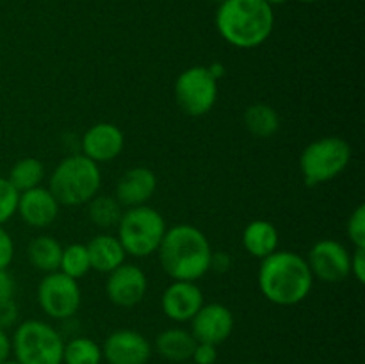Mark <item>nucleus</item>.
Here are the masks:
<instances>
[{"label":"nucleus","mask_w":365,"mask_h":364,"mask_svg":"<svg viewBox=\"0 0 365 364\" xmlns=\"http://www.w3.org/2000/svg\"><path fill=\"white\" fill-rule=\"evenodd\" d=\"M63 335L46 321H24L11 338V353L18 364H63Z\"/></svg>","instance_id":"6"},{"label":"nucleus","mask_w":365,"mask_h":364,"mask_svg":"<svg viewBox=\"0 0 365 364\" xmlns=\"http://www.w3.org/2000/svg\"><path fill=\"white\" fill-rule=\"evenodd\" d=\"M191 359L195 360V364H216L217 346L209 343H196Z\"/></svg>","instance_id":"30"},{"label":"nucleus","mask_w":365,"mask_h":364,"mask_svg":"<svg viewBox=\"0 0 365 364\" xmlns=\"http://www.w3.org/2000/svg\"><path fill=\"white\" fill-rule=\"evenodd\" d=\"M242 121L246 131L259 139H269L280 131V116L269 103H253L246 107Z\"/></svg>","instance_id":"22"},{"label":"nucleus","mask_w":365,"mask_h":364,"mask_svg":"<svg viewBox=\"0 0 365 364\" xmlns=\"http://www.w3.org/2000/svg\"><path fill=\"white\" fill-rule=\"evenodd\" d=\"M4 364H18V363H16V360H6Z\"/></svg>","instance_id":"39"},{"label":"nucleus","mask_w":365,"mask_h":364,"mask_svg":"<svg viewBox=\"0 0 365 364\" xmlns=\"http://www.w3.org/2000/svg\"><path fill=\"white\" fill-rule=\"evenodd\" d=\"M14 259V241L9 232L0 225V271H7Z\"/></svg>","instance_id":"29"},{"label":"nucleus","mask_w":365,"mask_h":364,"mask_svg":"<svg viewBox=\"0 0 365 364\" xmlns=\"http://www.w3.org/2000/svg\"><path fill=\"white\" fill-rule=\"evenodd\" d=\"M298 2H302V4H314V2H317V0H298Z\"/></svg>","instance_id":"38"},{"label":"nucleus","mask_w":365,"mask_h":364,"mask_svg":"<svg viewBox=\"0 0 365 364\" xmlns=\"http://www.w3.org/2000/svg\"><path fill=\"white\" fill-rule=\"evenodd\" d=\"M349 261L351 253L335 239H321L314 243L307 257L314 278H319L327 284H339L349 277Z\"/></svg>","instance_id":"10"},{"label":"nucleus","mask_w":365,"mask_h":364,"mask_svg":"<svg viewBox=\"0 0 365 364\" xmlns=\"http://www.w3.org/2000/svg\"><path fill=\"white\" fill-rule=\"evenodd\" d=\"M264 2L269 4L271 7H274V6H282V4H285V2H287V0H264Z\"/></svg>","instance_id":"37"},{"label":"nucleus","mask_w":365,"mask_h":364,"mask_svg":"<svg viewBox=\"0 0 365 364\" xmlns=\"http://www.w3.org/2000/svg\"><path fill=\"white\" fill-rule=\"evenodd\" d=\"M123 214V206L114 196L96 195L88 202V218L100 228L116 227Z\"/></svg>","instance_id":"24"},{"label":"nucleus","mask_w":365,"mask_h":364,"mask_svg":"<svg viewBox=\"0 0 365 364\" xmlns=\"http://www.w3.org/2000/svg\"><path fill=\"white\" fill-rule=\"evenodd\" d=\"M346 232H348V238L351 239V243L355 245V248H365V206L355 207L351 214L348 218V225H346Z\"/></svg>","instance_id":"28"},{"label":"nucleus","mask_w":365,"mask_h":364,"mask_svg":"<svg viewBox=\"0 0 365 364\" xmlns=\"http://www.w3.org/2000/svg\"><path fill=\"white\" fill-rule=\"evenodd\" d=\"M228 45L250 50L264 45L274 29V11L264 0H223L214 18Z\"/></svg>","instance_id":"3"},{"label":"nucleus","mask_w":365,"mask_h":364,"mask_svg":"<svg viewBox=\"0 0 365 364\" xmlns=\"http://www.w3.org/2000/svg\"><path fill=\"white\" fill-rule=\"evenodd\" d=\"M43 177H45V166L41 161L36 157H24L13 164L7 181L18 193H24L41 186Z\"/></svg>","instance_id":"23"},{"label":"nucleus","mask_w":365,"mask_h":364,"mask_svg":"<svg viewBox=\"0 0 365 364\" xmlns=\"http://www.w3.org/2000/svg\"><path fill=\"white\" fill-rule=\"evenodd\" d=\"M232 266V259L227 252H212L210 257V271L216 273H227Z\"/></svg>","instance_id":"33"},{"label":"nucleus","mask_w":365,"mask_h":364,"mask_svg":"<svg viewBox=\"0 0 365 364\" xmlns=\"http://www.w3.org/2000/svg\"><path fill=\"white\" fill-rule=\"evenodd\" d=\"M20 193L11 186L7 177H0V225L7 223L16 214Z\"/></svg>","instance_id":"27"},{"label":"nucleus","mask_w":365,"mask_h":364,"mask_svg":"<svg viewBox=\"0 0 365 364\" xmlns=\"http://www.w3.org/2000/svg\"><path fill=\"white\" fill-rule=\"evenodd\" d=\"M203 305V293L195 282L173 280L163 293L160 307L163 313L177 323L191 321Z\"/></svg>","instance_id":"15"},{"label":"nucleus","mask_w":365,"mask_h":364,"mask_svg":"<svg viewBox=\"0 0 365 364\" xmlns=\"http://www.w3.org/2000/svg\"><path fill=\"white\" fill-rule=\"evenodd\" d=\"M146 289H148V278L145 271L135 264L123 263L116 270L107 273L106 293L114 305L123 309L135 307L143 302Z\"/></svg>","instance_id":"11"},{"label":"nucleus","mask_w":365,"mask_h":364,"mask_svg":"<svg viewBox=\"0 0 365 364\" xmlns=\"http://www.w3.org/2000/svg\"><path fill=\"white\" fill-rule=\"evenodd\" d=\"M157 253L164 273L173 280L196 282L210 271L212 248L195 225L180 223L168 228Z\"/></svg>","instance_id":"2"},{"label":"nucleus","mask_w":365,"mask_h":364,"mask_svg":"<svg viewBox=\"0 0 365 364\" xmlns=\"http://www.w3.org/2000/svg\"><path fill=\"white\" fill-rule=\"evenodd\" d=\"M63 246L52 236H36L27 246V259L32 268L43 273L59 271Z\"/></svg>","instance_id":"21"},{"label":"nucleus","mask_w":365,"mask_h":364,"mask_svg":"<svg viewBox=\"0 0 365 364\" xmlns=\"http://www.w3.org/2000/svg\"><path fill=\"white\" fill-rule=\"evenodd\" d=\"M82 295L78 280L63 271H52L41 278L38 285V303L46 316L53 320H68L81 307Z\"/></svg>","instance_id":"9"},{"label":"nucleus","mask_w":365,"mask_h":364,"mask_svg":"<svg viewBox=\"0 0 365 364\" xmlns=\"http://www.w3.org/2000/svg\"><path fill=\"white\" fill-rule=\"evenodd\" d=\"M207 68H209V71L214 75V79H217V81H220V79L225 75V66L221 63H214Z\"/></svg>","instance_id":"36"},{"label":"nucleus","mask_w":365,"mask_h":364,"mask_svg":"<svg viewBox=\"0 0 365 364\" xmlns=\"http://www.w3.org/2000/svg\"><path fill=\"white\" fill-rule=\"evenodd\" d=\"M59 202L48 188H32L20 193L16 214L32 228H46L59 216Z\"/></svg>","instance_id":"16"},{"label":"nucleus","mask_w":365,"mask_h":364,"mask_svg":"<svg viewBox=\"0 0 365 364\" xmlns=\"http://www.w3.org/2000/svg\"><path fill=\"white\" fill-rule=\"evenodd\" d=\"M102 355L109 364H146L152 357V345L141 332L120 328L106 338Z\"/></svg>","instance_id":"13"},{"label":"nucleus","mask_w":365,"mask_h":364,"mask_svg":"<svg viewBox=\"0 0 365 364\" xmlns=\"http://www.w3.org/2000/svg\"><path fill=\"white\" fill-rule=\"evenodd\" d=\"M86 248H88L91 270L100 271V273H110L118 266H121L127 257L120 239L113 234L93 236Z\"/></svg>","instance_id":"18"},{"label":"nucleus","mask_w":365,"mask_h":364,"mask_svg":"<svg viewBox=\"0 0 365 364\" xmlns=\"http://www.w3.org/2000/svg\"><path fill=\"white\" fill-rule=\"evenodd\" d=\"M102 346L91 338H73L64 343L63 364H102Z\"/></svg>","instance_id":"25"},{"label":"nucleus","mask_w":365,"mask_h":364,"mask_svg":"<svg viewBox=\"0 0 365 364\" xmlns=\"http://www.w3.org/2000/svg\"><path fill=\"white\" fill-rule=\"evenodd\" d=\"M175 100L182 113L198 118L210 113L217 100V79L207 66H189L175 81Z\"/></svg>","instance_id":"8"},{"label":"nucleus","mask_w":365,"mask_h":364,"mask_svg":"<svg viewBox=\"0 0 365 364\" xmlns=\"http://www.w3.org/2000/svg\"><path fill=\"white\" fill-rule=\"evenodd\" d=\"M349 275L355 277L359 284L365 282V248H355L349 261Z\"/></svg>","instance_id":"31"},{"label":"nucleus","mask_w":365,"mask_h":364,"mask_svg":"<svg viewBox=\"0 0 365 364\" xmlns=\"http://www.w3.org/2000/svg\"><path fill=\"white\" fill-rule=\"evenodd\" d=\"M248 364H260V363H248Z\"/></svg>","instance_id":"40"},{"label":"nucleus","mask_w":365,"mask_h":364,"mask_svg":"<svg viewBox=\"0 0 365 364\" xmlns=\"http://www.w3.org/2000/svg\"><path fill=\"white\" fill-rule=\"evenodd\" d=\"M82 156L98 163H109L116 159L125 148V134L118 125L100 121L91 125L81 139Z\"/></svg>","instance_id":"14"},{"label":"nucleus","mask_w":365,"mask_h":364,"mask_svg":"<svg viewBox=\"0 0 365 364\" xmlns=\"http://www.w3.org/2000/svg\"><path fill=\"white\" fill-rule=\"evenodd\" d=\"M196 339L192 338L191 330L173 327L166 328L155 338V350L163 359L171 363H185L192 357L195 352Z\"/></svg>","instance_id":"20"},{"label":"nucleus","mask_w":365,"mask_h":364,"mask_svg":"<svg viewBox=\"0 0 365 364\" xmlns=\"http://www.w3.org/2000/svg\"><path fill=\"white\" fill-rule=\"evenodd\" d=\"M18 320V307L14 300H6L0 303V328H7L16 323Z\"/></svg>","instance_id":"32"},{"label":"nucleus","mask_w":365,"mask_h":364,"mask_svg":"<svg viewBox=\"0 0 365 364\" xmlns=\"http://www.w3.org/2000/svg\"><path fill=\"white\" fill-rule=\"evenodd\" d=\"M102 186V171L95 161L82 153L68 156L53 168L48 189L59 206L77 207L88 203L98 195Z\"/></svg>","instance_id":"4"},{"label":"nucleus","mask_w":365,"mask_h":364,"mask_svg":"<svg viewBox=\"0 0 365 364\" xmlns=\"http://www.w3.org/2000/svg\"><path fill=\"white\" fill-rule=\"evenodd\" d=\"M351 161V146L346 139L327 136L309 143L299 156V171L307 186L327 184L342 173Z\"/></svg>","instance_id":"7"},{"label":"nucleus","mask_w":365,"mask_h":364,"mask_svg":"<svg viewBox=\"0 0 365 364\" xmlns=\"http://www.w3.org/2000/svg\"><path fill=\"white\" fill-rule=\"evenodd\" d=\"M14 296V280L7 271H0V303Z\"/></svg>","instance_id":"34"},{"label":"nucleus","mask_w":365,"mask_h":364,"mask_svg":"<svg viewBox=\"0 0 365 364\" xmlns=\"http://www.w3.org/2000/svg\"><path fill=\"white\" fill-rule=\"evenodd\" d=\"M11 355V338L7 335L6 328H0V364L9 360Z\"/></svg>","instance_id":"35"},{"label":"nucleus","mask_w":365,"mask_h":364,"mask_svg":"<svg viewBox=\"0 0 365 364\" xmlns=\"http://www.w3.org/2000/svg\"><path fill=\"white\" fill-rule=\"evenodd\" d=\"M116 227V238L120 239L125 253L138 259L155 253L168 231L163 214L150 206L128 207L123 211Z\"/></svg>","instance_id":"5"},{"label":"nucleus","mask_w":365,"mask_h":364,"mask_svg":"<svg viewBox=\"0 0 365 364\" xmlns=\"http://www.w3.org/2000/svg\"><path fill=\"white\" fill-rule=\"evenodd\" d=\"M280 234L278 228L267 220H253L242 231V246L250 256L257 259H266L278 250Z\"/></svg>","instance_id":"19"},{"label":"nucleus","mask_w":365,"mask_h":364,"mask_svg":"<svg viewBox=\"0 0 365 364\" xmlns=\"http://www.w3.org/2000/svg\"><path fill=\"white\" fill-rule=\"evenodd\" d=\"M259 289L274 305L291 307L310 295L314 275L303 256L289 250H277L260 261Z\"/></svg>","instance_id":"1"},{"label":"nucleus","mask_w":365,"mask_h":364,"mask_svg":"<svg viewBox=\"0 0 365 364\" xmlns=\"http://www.w3.org/2000/svg\"><path fill=\"white\" fill-rule=\"evenodd\" d=\"M91 270V263H89L88 248L82 243H71L66 248H63V253H61V264L59 271H63L68 277L78 278L86 277Z\"/></svg>","instance_id":"26"},{"label":"nucleus","mask_w":365,"mask_h":364,"mask_svg":"<svg viewBox=\"0 0 365 364\" xmlns=\"http://www.w3.org/2000/svg\"><path fill=\"white\" fill-rule=\"evenodd\" d=\"M157 191V175L146 166H134L118 178L114 198L123 207L146 206Z\"/></svg>","instance_id":"17"},{"label":"nucleus","mask_w":365,"mask_h":364,"mask_svg":"<svg viewBox=\"0 0 365 364\" xmlns=\"http://www.w3.org/2000/svg\"><path fill=\"white\" fill-rule=\"evenodd\" d=\"M234 314L223 303H203L191 320V334L198 343L221 345L234 332Z\"/></svg>","instance_id":"12"}]
</instances>
